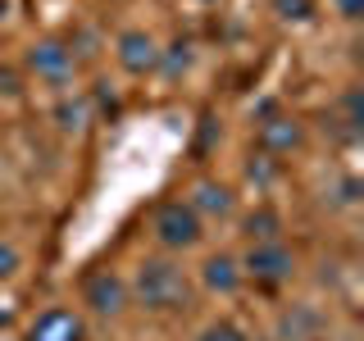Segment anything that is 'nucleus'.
Segmentation results:
<instances>
[{
	"instance_id": "17",
	"label": "nucleus",
	"mask_w": 364,
	"mask_h": 341,
	"mask_svg": "<svg viewBox=\"0 0 364 341\" xmlns=\"http://www.w3.org/2000/svg\"><path fill=\"white\" fill-rule=\"evenodd\" d=\"M337 14H341V18H350V23H355V18L364 14V0H337Z\"/></svg>"
},
{
	"instance_id": "15",
	"label": "nucleus",
	"mask_w": 364,
	"mask_h": 341,
	"mask_svg": "<svg viewBox=\"0 0 364 341\" xmlns=\"http://www.w3.org/2000/svg\"><path fill=\"white\" fill-rule=\"evenodd\" d=\"M196 341H246V332H242L237 323H210Z\"/></svg>"
},
{
	"instance_id": "13",
	"label": "nucleus",
	"mask_w": 364,
	"mask_h": 341,
	"mask_svg": "<svg viewBox=\"0 0 364 341\" xmlns=\"http://www.w3.org/2000/svg\"><path fill=\"white\" fill-rule=\"evenodd\" d=\"M273 14L287 18V23H305L314 14V0H273Z\"/></svg>"
},
{
	"instance_id": "10",
	"label": "nucleus",
	"mask_w": 364,
	"mask_h": 341,
	"mask_svg": "<svg viewBox=\"0 0 364 341\" xmlns=\"http://www.w3.org/2000/svg\"><path fill=\"white\" fill-rule=\"evenodd\" d=\"M200 282L210 291H219V296H232L237 287H242V264H237L232 255H210L205 269H200Z\"/></svg>"
},
{
	"instance_id": "3",
	"label": "nucleus",
	"mask_w": 364,
	"mask_h": 341,
	"mask_svg": "<svg viewBox=\"0 0 364 341\" xmlns=\"http://www.w3.org/2000/svg\"><path fill=\"white\" fill-rule=\"evenodd\" d=\"M28 73L37 77V82H46V87H64L68 77H73V68H77V60H73V45L68 41H60V37H41V41H32L28 45Z\"/></svg>"
},
{
	"instance_id": "18",
	"label": "nucleus",
	"mask_w": 364,
	"mask_h": 341,
	"mask_svg": "<svg viewBox=\"0 0 364 341\" xmlns=\"http://www.w3.org/2000/svg\"><path fill=\"white\" fill-rule=\"evenodd\" d=\"M0 18H5V0H0Z\"/></svg>"
},
{
	"instance_id": "5",
	"label": "nucleus",
	"mask_w": 364,
	"mask_h": 341,
	"mask_svg": "<svg viewBox=\"0 0 364 341\" xmlns=\"http://www.w3.org/2000/svg\"><path fill=\"white\" fill-rule=\"evenodd\" d=\"M255 141H259V151L264 155H291L296 146L305 141V128H301V119H291V114H278V109H264V119H259V128H255Z\"/></svg>"
},
{
	"instance_id": "4",
	"label": "nucleus",
	"mask_w": 364,
	"mask_h": 341,
	"mask_svg": "<svg viewBox=\"0 0 364 341\" xmlns=\"http://www.w3.org/2000/svg\"><path fill=\"white\" fill-rule=\"evenodd\" d=\"M291 273H296V255L282 242L250 246L242 259V278H255L259 287H282V282H291Z\"/></svg>"
},
{
	"instance_id": "1",
	"label": "nucleus",
	"mask_w": 364,
	"mask_h": 341,
	"mask_svg": "<svg viewBox=\"0 0 364 341\" xmlns=\"http://www.w3.org/2000/svg\"><path fill=\"white\" fill-rule=\"evenodd\" d=\"M128 296H136V305L151 314H178L191 305V282L173 259H141Z\"/></svg>"
},
{
	"instance_id": "11",
	"label": "nucleus",
	"mask_w": 364,
	"mask_h": 341,
	"mask_svg": "<svg viewBox=\"0 0 364 341\" xmlns=\"http://www.w3.org/2000/svg\"><path fill=\"white\" fill-rule=\"evenodd\" d=\"M242 227H246V242H250V246L282 242V237H278V232H282V214H278V210H269V205H259V210H250Z\"/></svg>"
},
{
	"instance_id": "12",
	"label": "nucleus",
	"mask_w": 364,
	"mask_h": 341,
	"mask_svg": "<svg viewBox=\"0 0 364 341\" xmlns=\"http://www.w3.org/2000/svg\"><path fill=\"white\" fill-rule=\"evenodd\" d=\"M246 178L264 187V182H273V178H278V159H273V155H264V151H259V155H250V164H246Z\"/></svg>"
},
{
	"instance_id": "14",
	"label": "nucleus",
	"mask_w": 364,
	"mask_h": 341,
	"mask_svg": "<svg viewBox=\"0 0 364 341\" xmlns=\"http://www.w3.org/2000/svg\"><path fill=\"white\" fill-rule=\"evenodd\" d=\"M60 128L64 132L87 128V100H77V105H60Z\"/></svg>"
},
{
	"instance_id": "8",
	"label": "nucleus",
	"mask_w": 364,
	"mask_h": 341,
	"mask_svg": "<svg viewBox=\"0 0 364 341\" xmlns=\"http://www.w3.org/2000/svg\"><path fill=\"white\" fill-rule=\"evenodd\" d=\"M187 205L200 214V219H228V214L237 210V196H232V187L228 182H214V178H200L196 187H191V196Z\"/></svg>"
},
{
	"instance_id": "7",
	"label": "nucleus",
	"mask_w": 364,
	"mask_h": 341,
	"mask_svg": "<svg viewBox=\"0 0 364 341\" xmlns=\"http://www.w3.org/2000/svg\"><path fill=\"white\" fill-rule=\"evenodd\" d=\"M159 41L151 37V32H141V28H128L119 37V64H123V73H132V77H146V73H155L159 68Z\"/></svg>"
},
{
	"instance_id": "16",
	"label": "nucleus",
	"mask_w": 364,
	"mask_h": 341,
	"mask_svg": "<svg viewBox=\"0 0 364 341\" xmlns=\"http://www.w3.org/2000/svg\"><path fill=\"white\" fill-rule=\"evenodd\" d=\"M18 264H23L18 246H14V242H0V282H5V278H14Z\"/></svg>"
},
{
	"instance_id": "9",
	"label": "nucleus",
	"mask_w": 364,
	"mask_h": 341,
	"mask_svg": "<svg viewBox=\"0 0 364 341\" xmlns=\"http://www.w3.org/2000/svg\"><path fill=\"white\" fill-rule=\"evenodd\" d=\"M28 341H87V323L73 310H46L28 328Z\"/></svg>"
},
{
	"instance_id": "2",
	"label": "nucleus",
	"mask_w": 364,
	"mask_h": 341,
	"mask_svg": "<svg viewBox=\"0 0 364 341\" xmlns=\"http://www.w3.org/2000/svg\"><path fill=\"white\" fill-rule=\"evenodd\" d=\"M155 237H159V246H164V250H191V246H200V237H205L200 214L191 210L187 200H164L155 210Z\"/></svg>"
},
{
	"instance_id": "6",
	"label": "nucleus",
	"mask_w": 364,
	"mask_h": 341,
	"mask_svg": "<svg viewBox=\"0 0 364 341\" xmlns=\"http://www.w3.org/2000/svg\"><path fill=\"white\" fill-rule=\"evenodd\" d=\"M82 301L91 305V314H100V318H119V314H123V305H128V282H123L114 269H100V273H91V278H87Z\"/></svg>"
}]
</instances>
